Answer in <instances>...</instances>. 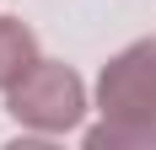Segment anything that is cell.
Returning a JSON list of instances; mask_svg holds the SVG:
<instances>
[{
    "instance_id": "obj_1",
    "label": "cell",
    "mask_w": 156,
    "mask_h": 150,
    "mask_svg": "<svg viewBox=\"0 0 156 150\" xmlns=\"http://www.w3.org/2000/svg\"><path fill=\"white\" fill-rule=\"evenodd\" d=\"M5 113H11L22 129L32 134H65L76 129L81 113H86V86L70 64H54V59H38L11 91H5Z\"/></svg>"
},
{
    "instance_id": "obj_2",
    "label": "cell",
    "mask_w": 156,
    "mask_h": 150,
    "mask_svg": "<svg viewBox=\"0 0 156 150\" xmlns=\"http://www.w3.org/2000/svg\"><path fill=\"white\" fill-rule=\"evenodd\" d=\"M97 107H102V118L156 123V38H140L102 64Z\"/></svg>"
},
{
    "instance_id": "obj_3",
    "label": "cell",
    "mask_w": 156,
    "mask_h": 150,
    "mask_svg": "<svg viewBox=\"0 0 156 150\" xmlns=\"http://www.w3.org/2000/svg\"><path fill=\"white\" fill-rule=\"evenodd\" d=\"M32 64H38V38H32V27L16 22V16H0V91H11Z\"/></svg>"
},
{
    "instance_id": "obj_4",
    "label": "cell",
    "mask_w": 156,
    "mask_h": 150,
    "mask_svg": "<svg viewBox=\"0 0 156 150\" xmlns=\"http://www.w3.org/2000/svg\"><path fill=\"white\" fill-rule=\"evenodd\" d=\"M86 145L92 150H124V145H140L151 150L156 145V123H135V118H102L86 129Z\"/></svg>"
}]
</instances>
